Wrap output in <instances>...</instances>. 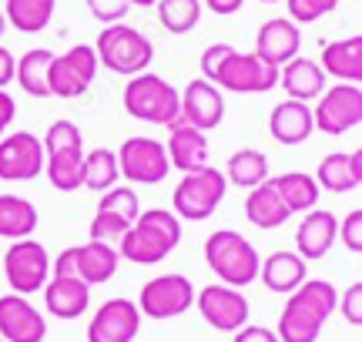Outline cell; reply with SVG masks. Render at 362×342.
<instances>
[{
  "label": "cell",
  "instance_id": "40",
  "mask_svg": "<svg viewBox=\"0 0 362 342\" xmlns=\"http://www.w3.org/2000/svg\"><path fill=\"white\" fill-rule=\"evenodd\" d=\"M84 4H88V11L94 13L104 27H107V24H121V20H124V13L131 11L124 0H84Z\"/></svg>",
  "mask_w": 362,
  "mask_h": 342
},
{
  "label": "cell",
  "instance_id": "16",
  "mask_svg": "<svg viewBox=\"0 0 362 342\" xmlns=\"http://www.w3.org/2000/svg\"><path fill=\"white\" fill-rule=\"evenodd\" d=\"M0 339L4 342H44L47 319L30 305L27 295L7 292L0 295Z\"/></svg>",
  "mask_w": 362,
  "mask_h": 342
},
{
  "label": "cell",
  "instance_id": "38",
  "mask_svg": "<svg viewBox=\"0 0 362 342\" xmlns=\"http://www.w3.org/2000/svg\"><path fill=\"white\" fill-rule=\"evenodd\" d=\"M285 7H288V20L302 27L325 17V13H332L339 7V0H285Z\"/></svg>",
  "mask_w": 362,
  "mask_h": 342
},
{
  "label": "cell",
  "instance_id": "11",
  "mask_svg": "<svg viewBox=\"0 0 362 342\" xmlns=\"http://www.w3.org/2000/svg\"><path fill=\"white\" fill-rule=\"evenodd\" d=\"M362 121V88L359 84H342L319 94V105L312 111V124L322 134H346L359 128Z\"/></svg>",
  "mask_w": 362,
  "mask_h": 342
},
{
  "label": "cell",
  "instance_id": "29",
  "mask_svg": "<svg viewBox=\"0 0 362 342\" xmlns=\"http://www.w3.org/2000/svg\"><path fill=\"white\" fill-rule=\"evenodd\" d=\"M245 218L255 228H282L288 218H292V211L285 208V201L279 198V191L272 188V182H262L255 188H248V198H245Z\"/></svg>",
  "mask_w": 362,
  "mask_h": 342
},
{
  "label": "cell",
  "instance_id": "48",
  "mask_svg": "<svg viewBox=\"0 0 362 342\" xmlns=\"http://www.w3.org/2000/svg\"><path fill=\"white\" fill-rule=\"evenodd\" d=\"M262 4H279V0H262Z\"/></svg>",
  "mask_w": 362,
  "mask_h": 342
},
{
  "label": "cell",
  "instance_id": "19",
  "mask_svg": "<svg viewBox=\"0 0 362 342\" xmlns=\"http://www.w3.org/2000/svg\"><path fill=\"white\" fill-rule=\"evenodd\" d=\"M339 238V218L332 215L329 208H312L305 211V218L298 222V232H296V245H298V255L305 262H315L329 255V249L336 245Z\"/></svg>",
  "mask_w": 362,
  "mask_h": 342
},
{
  "label": "cell",
  "instance_id": "9",
  "mask_svg": "<svg viewBox=\"0 0 362 342\" xmlns=\"http://www.w3.org/2000/svg\"><path fill=\"white\" fill-rule=\"evenodd\" d=\"M4 276H7V285L17 295L40 292L51 278V255L37 238H21L4 255Z\"/></svg>",
  "mask_w": 362,
  "mask_h": 342
},
{
  "label": "cell",
  "instance_id": "37",
  "mask_svg": "<svg viewBox=\"0 0 362 342\" xmlns=\"http://www.w3.org/2000/svg\"><path fill=\"white\" fill-rule=\"evenodd\" d=\"M98 208L117 211V215H124L128 222H134V218L141 215V201H138V195H134V188H128V184H115V188L101 191Z\"/></svg>",
  "mask_w": 362,
  "mask_h": 342
},
{
  "label": "cell",
  "instance_id": "4",
  "mask_svg": "<svg viewBox=\"0 0 362 342\" xmlns=\"http://www.w3.org/2000/svg\"><path fill=\"white\" fill-rule=\"evenodd\" d=\"M124 111L138 121L171 128L181 121V94L165 78L144 71V74L128 78V84H124Z\"/></svg>",
  "mask_w": 362,
  "mask_h": 342
},
{
  "label": "cell",
  "instance_id": "13",
  "mask_svg": "<svg viewBox=\"0 0 362 342\" xmlns=\"http://www.w3.org/2000/svg\"><path fill=\"white\" fill-rule=\"evenodd\" d=\"M194 305L211 329L218 332H238L248 326V299L232 285H205L194 292Z\"/></svg>",
  "mask_w": 362,
  "mask_h": 342
},
{
  "label": "cell",
  "instance_id": "14",
  "mask_svg": "<svg viewBox=\"0 0 362 342\" xmlns=\"http://www.w3.org/2000/svg\"><path fill=\"white\" fill-rule=\"evenodd\" d=\"M44 171V145L37 134L13 131L0 138V178L4 182H34Z\"/></svg>",
  "mask_w": 362,
  "mask_h": 342
},
{
  "label": "cell",
  "instance_id": "5",
  "mask_svg": "<svg viewBox=\"0 0 362 342\" xmlns=\"http://www.w3.org/2000/svg\"><path fill=\"white\" fill-rule=\"evenodd\" d=\"M94 54H98V64H104L111 74H144L151 61H155V44L144 37L141 30H134L128 24H107L98 34V44H94Z\"/></svg>",
  "mask_w": 362,
  "mask_h": 342
},
{
  "label": "cell",
  "instance_id": "27",
  "mask_svg": "<svg viewBox=\"0 0 362 342\" xmlns=\"http://www.w3.org/2000/svg\"><path fill=\"white\" fill-rule=\"evenodd\" d=\"M259 278L265 282L269 292H296L305 282V259L298 252H272L269 259H262Z\"/></svg>",
  "mask_w": 362,
  "mask_h": 342
},
{
  "label": "cell",
  "instance_id": "6",
  "mask_svg": "<svg viewBox=\"0 0 362 342\" xmlns=\"http://www.w3.org/2000/svg\"><path fill=\"white\" fill-rule=\"evenodd\" d=\"M205 81H211L218 91L265 94L272 88H279V67L265 64L259 54H242V51H235V47H228Z\"/></svg>",
  "mask_w": 362,
  "mask_h": 342
},
{
  "label": "cell",
  "instance_id": "21",
  "mask_svg": "<svg viewBox=\"0 0 362 342\" xmlns=\"http://www.w3.org/2000/svg\"><path fill=\"white\" fill-rule=\"evenodd\" d=\"M44 305L47 312L57 319H81L90 305V285H84L81 278H61L51 276L44 285Z\"/></svg>",
  "mask_w": 362,
  "mask_h": 342
},
{
  "label": "cell",
  "instance_id": "36",
  "mask_svg": "<svg viewBox=\"0 0 362 342\" xmlns=\"http://www.w3.org/2000/svg\"><path fill=\"white\" fill-rule=\"evenodd\" d=\"M155 7L168 34H188L202 20V0H158Z\"/></svg>",
  "mask_w": 362,
  "mask_h": 342
},
{
  "label": "cell",
  "instance_id": "39",
  "mask_svg": "<svg viewBox=\"0 0 362 342\" xmlns=\"http://www.w3.org/2000/svg\"><path fill=\"white\" fill-rule=\"evenodd\" d=\"M339 238L352 255H362V211L352 208L342 222H339Z\"/></svg>",
  "mask_w": 362,
  "mask_h": 342
},
{
  "label": "cell",
  "instance_id": "31",
  "mask_svg": "<svg viewBox=\"0 0 362 342\" xmlns=\"http://www.w3.org/2000/svg\"><path fill=\"white\" fill-rule=\"evenodd\" d=\"M37 232V208L21 195H0V238L21 242Z\"/></svg>",
  "mask_w": 362,
  "mask_h": 342
},
{
  "label": "cell",
  "instance_id": "45",
  "mask_svg": "<svg viewBox=\"0 0 362 342\" xmlns=\"http://www.w3.org/2000/svg\"><path fill=\"white\" fill-rule=\"evenodd\" d=\"M242 4L245 0H205V7L211 13H218V17H232V13L242 11Z\"/></svg>",
  "mask_w": 362,
  "mask_h": 342
},
{
  "label": "cell",
  "instance_id": "35",
  "mask_svg": "<svg viewBox=\"0 0 362 342\" xmlns=\"http://www.w3.org/2000/svg\"><path fill=\"white\" fill-rule=\"evenodd\" d=\"M121 182L117 171V155L111 148H94L90 155H84V171H81V188L90 191H107Z\"/></svg>",
  "mask_w": 362,
  "mask_h": 342
},
{
  "label": "cell",
  "instance_id": "1",
  "mask_svg": "<svg viewBox=\"0 0 362 342\" xmlns=\"http://www.w3.org/2000/svg\"><path fill=\"white\" fill-rule=\"evenodd\" d=\"M181 242V218L168 208H141L124 235L117 238V255L134 265L165 262Z\"/></svg>",
  "mask_w": 362,
  "mask_h": 342
},
{
  "label": "cell",
  "instance_id": "23",
  "mask_svg": "<svg viewBox=\"0 0 362 342\" xmlns=\"http://www.w3.org/2000/svg\"><path fill=\"white\" fill-rule=\"evenodd\" d=\"M279 84L288 94V101H315L325 91V74L319 61L309 57H292L279 67Z\"/></svg>",
  "mask_w": 362,
  "mask_h": 342
},
{
  "label": "cell",
  "instance_id": "24",
  "mask_svg": "<svg viewBox=\"0 0 362 342\" xmlns=\"http://www.w3.org/2000/svg\"><path fill=\"white\" fill-rule=\"evenodd\" d=\"M269 131L279 145H302L309 141V134L315 131L312 124V107L305 101H282L272 107Z\"/></svg>",
  "mask_w": 362,
  "mask_h": 342
},
{
  "label": "cell",
  "instance_id": "26",
  "mask_svg": "<svg viewBox=\"0 0 362 342\" xmlns=\"http://www.w3.org/2000/svg\"><path fill=\"white\" fill-rule=\"evenodd\" d=\"M315 178V184L319 188H325V191H336V195H342V191H356L362 184V151H336V155H325L322 165H319V171L312 175Z\"/></svg>",
  "mask_w": 362,
  "mask_h": 342
},
{
  "label": "cell",
  "instance_id": "32",
  "mask_svg": "<svg viewBox=\"0 0 362 342\" xmlns=\"http://www.w3.org/2000/svg\"><path fill=\"white\" fill-rule=\"evenodd\" d=\"M51 61H54V54L44 51V47H34V51H27L24 57H17L13 81L21 84V91L30 94V98H51V88H47Z\"/></svg>",
  "mask_w": 362,
  "mask_h": 342
},
{
  "label": "cell",
  "instance_id": "12",
  "mask_svg": "<svg viewBox=\"0 0 362 342\" xmlns=\"http://www.w3.org/2000/svg\"><path fill=\"white\" fill-rule=\"evenodd\" d=\"M194 302V289H192V278L178 276H158L148 278L138 292V312L148 319H175L181 312H188Z\"/></svg>",
  "mask_w": 362,
  "mask_h": 342
},
{
  "label": "cell",
  "instance_id": "49",
  "mask_svg": "<svg viewBox=\"0 0 362 342\" xmlns=\"http://www.w3.org/2000/svg\"><path fill=\"white\" fill-rule=\"evenodd\" d=\"M0 342H4V339H0Z\"/></svg>",
  "mask_w": 362,
  "mask_h": 342
},
{
  "label": "cell",
  "instance_id": "43",
  "mask_svg": "<svg viewBox=\"0 0 362 342\" xmlns=\"http://www.w3.org/2000/svg\"><path fill=\"white\" fill-rule=\"evenodd\" d=\"M13 118H17V101L7 91H0V138L13 124Z\"/></svg>",
  "mask_w": 362,
  "mask_h": 342
},
{
  "label": "cell",
  "instance_id": "33",
  "mask_svg": "<svg viewBox=\"0 0 362 342\" xmlns=\"http://www.w3.org/2000/svg\"><path fill=\"white\" fill-rule=\"evenodd\" d=\"M54 4L57 0H7V7H4L7 27L21 30V34H40L51 24Z\"/></svg>",
  "mask_w": 362,
  "mask_h": 342
},
{
  "label": "cell",
  "instance_id": "28",
  "mask_svg": "<svg viewBox=\"0 0 362 342\" xmlns=\"http://www.w3.org/2000/svg\"><path fill=\"white\" fill-rule=\"evenodd\" d=\"M322 326H325L322 319L315 316L298 295L288 292V302H285L282 316H279L275 336H279V342H315L319 332H322Z\"/></svg>",
  "mask_w": 362,
  "mask_h": 342
},
{
  "label": "cell",
  "instance_id": "7",
  "mask_svg": "<svg viewBox=\"0 0 362 342\" xmlns=\"http://www.w3.org/2000/svg\"><path fill=\"white\" fill-rule=\"evenodd\" d=\"M225 191H228V182H225V175L218 168L205 165V168L185 171V178L171 195V211L185 222H205V218L215 215Z\"/></svg>",
  "mask_w": 362,
  "mask_h": 342
},
{
  "label": "cell",
  "instance_id": "17",
  "mask_svg": "<svg viewBox=\"0 0 362 342\" xmlns=\"http://www.w3.org/2000/svg\"><path fill=\"white\" fill-rule=\"evenodd\" d=\"M225 121V98L221 91L205 78H194L185 91H181V124L198 128V131H211Z\"/></svg>",
  "mask_w": 362,
  "mask_h": 342
},
{
  "label": "cell",
  "instance_id": "8",
  "mask_svg": "<svg viewBox=\"0 0 362 342\" xmlns=\"http://www.w3.org/2000/svg\"><path fill=\"white\" fill-rule=\"evenodd\" d=\"M98 54L90 44H74L71 51L54 54L51 71H47V88L51 98H81L98 78Z\"/></svg>",
  "mask_w": 362,
  "mask_h": 342
},
{
  "label": "cell",
  "instance_id": "18",
  "mask_svg": "<svg viewBox=\"0 0 362 342\" xmlns=\"http://www.w3.org/2000/svg\"><path fill=\"white\" fill-rule=\"evenodd\" d=\"M298 47H302V30L298 24H292L288 17H272L259 27L255 34V51L265 64L272 67H282L285 61L298 57Z\"/></svg>",
  "mask_w": 362,
  "mask_h": 342
},
{
  "label": "cell",
  "instance_id": "25",
  "mask_svg": "<svg viewBox=\"0 0 362 342\" xmlns=\"http://www.w3.org/2000/svg\"><path fill=\"white\" fill-rule=\"evenodd\" d=\"M168 165L178 171H194L208 165V138L205 131L198 128H188V124H171L168 128Z\"/></svg>",
  "mask_w": 362,
  "mask_h": 342
},
{
  "label": "cell",
  "instance_id": "15",
  "mask_svg": "<svg viewBox=\"0 0 362 342\" xmlns=\"http://www.w3.org/2000/svg\"><path fill=\"white\" fill-rule=\"evenodd\" d=\"M141 332V312L131 299H107L88 326V342H134Z\"/></svg>",
  "mask_w": 362,
  "mask_h": 342
},
{
  "label": "cell",
  "instance_id": "44",
  "mask_svg": "<svg viewBox=\"0 0 362 342\" xmlns=\"http://www.w3.org/2000/svg\"><path fill=\"white\" fill-rule=\"evenodd\" d=\"M13 67H17V57L7 47H0V91H7V84L13 81Z\"/></svg>",
  "mask_w": 362,
  "mask_h": 342
},
{
  "label": "cell",
  "instance_id": "2",
  "mask_svg": "<svg viewBox=\"0 0 362 342\" xmlns=\"http://www.w3.org/2000/svg\"><path fill=\"white\" fill-rule=\"evenodd\" d=\"M205 262L208 269L218 276L221 285H232V289H245L259 278V252L248 242L245 235H238L232 228H221L211 232L205 242Z\"/></svg>",
  "mask_w": 362,
  "mask_h": 342
},
{
  "label": "cell",
  "instance_id": "20",
  "mask_svg": "<svg viewBox=\"0 0 362 342\" xmlns=\"http://www.w3.org/2000/svg\"><path fill=\"white\" fill-rule=\"evenodd\" d=\"M117 262H121V255H117V249H111V242L90 238L84 245H74V272L84 285L111 282L117 272Z\"/></svg>",
  "mask_w": 362,
  "mask_h": 342
},
{
  "label": "cell",
  "instance_id": "22",
  "mask_svg": "<svg viewBox=\"0 0 362 342\" xmlns=\"http://www.w3.org/2000/svg\"><path fill=\"white\" fill-rule=\"evenodd\" d=\"M319 67H322V74H332L342 84H359L362 81V37L352 34V37L322 44Z\"/></svg>",
  "mask_w": 362,
  "mask_h": 342
},
{
  "label": "cell",
  "instance_id": "10",
  "mask_svg": "<svg viewBox=\"0 0 362 342\" xmlns=\"http://www.w3.org/2000/svg\"><path fill=\"white\" fill-rule=\"evenodd\" d=\"M117 155V171L124 182H138V184H158L168 178V151L161 141L155 138H128L124 145L115 151Z\"/></svg>",
  "mask_w": 362,
  "mask_h": 342
},
{
  "label": "cell",
  "instance_id": "3",
  "mask_svg": "<svg viewBox=\"0 0 362 342\" xmlns=\"http://www.w3.org/2000/svg\"><path fill=\"white\" fill-rule=\"evenodd\" d=\"M44 171L57 191H78L84 171V141L74 121H54L44 134Z\"/></svg>",
  "mask_w": 362,
  "mask_h": 342
},
{
  "label": "cell",
  "instance_id": "34",
  "mask_svg": "<svg viewBox=\"0 0 362 342\" xmlns=\"http://www.w3.org/2000/svg\"><path fill=\"white\" fill-rule=\"evenodd\" d=\"M228 184L238 188H255V184L269 182V158L262 155L259 148H242L228 158V168L221 171Z\"/></svg>",
  "mask_w": 362,
  "mask_h": 342
},
{
  "label": "cell",
  "instance_id": "46",
  "mask_svg": "<svg viewBox=\"0 0 362 342\" xmlns=\"http://www.w3.org/2000/svg\"><path fill=\"white\" fill-rule=\"evenodd\" d=\"M124 4H128V7H155L158 0H124Z\"/></svg>",
  "mask_w": 362,
  "mask_h": 342
},
{
  "label": "cell",
  "instance_id": "47",
  "mask_svg": "<svg viewBox=\"0 0 362 342\" xmlns=\"http://www.w3.org/2000/svg\"><path fill=\"white\" fill-rule=\"evenodd\" d=\"M4 30H7V17H4V11H0V37H4Z\"/></svg>",
  "mask_w": 362,
  "mask_h": 342
},
{
  "label": "cell",
  "instance_id": "42",
  "mask_svg": "<svg viewBox=\"0 0 362 342\" xmlns=\"http://www.w3.org/2000/svg\"><path fill=\"white\" fill-rule=\"evenodd\" d=\"M232 342H279V336L265 326H242L238 332H232Z\"/></svg>",
  "mask_w": 362,
  "mask_h": 342
},
{
  "label": "cell",
  "instance_id": "41",
  "mask_svg": "<svg viewBox=\"0 0 362 342\" xmlns=\"http://www.w3.org/2000/svg\"><path fill=\"white\" fill-rule=\"evenodd\" d=\"M336 309H342V316H346V322H349L352 329H359L362 326V282H352L349 289H346V295L339 299Z\"/></svg>",
  "mask_w": 362,
  "mask_h": 342
},
{
  "label": "cell",
  "instance_id": "30",
  "mask_svg": "<svg viewBox=\"0 0 362 342\" xmlns=\"http://www.w3.org/2000/svg\"><path fill=\"white\" fill-rule=\"evenodd\" d=\"M272 188L279 191V198L285 201V208L292 211V215H298V211H312L315 205H319V184H315V178L312 175H305V171H285V175H275L272 178Z\"/></svg>",
  "mask_w": 362,
  "mask_h": 342
}]
</instances>
